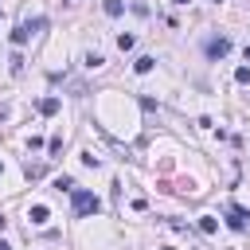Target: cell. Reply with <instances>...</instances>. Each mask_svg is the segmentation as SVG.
<instances>
[{"instance_id": "obj_1", "label": "cell", "mask_w": 250, "mask_h": 250, "mask_svg": "<svg viewBox=\"0 0 250 250\" xmlns=\"http://www.w3.org/2000/svg\"><path fill=\"white\" fill-rule=\"evenodd\" d=\"M70 203H74V215H94V211H102V199H98L94 191H86V188H74V191H70Z\"/></svg>"}, {"instance_id": "obj_2", "label": "cell", "mask_w": 250, "mask_h": 250, "mask_svg": "<svg viewBox=\"0 0 250 250\" xmlns=\"http://www.w3.org/2000/svg\"><path fill=\"white\" fill-rule=\"evenodd\" d=\"M203 51H207V59H223V55H230V39L227 35H211L203 43Z\"/></svg>"}, {"instance_id": "obj_3", "label": "cell", "mask_w": 250, "mask_h": 250, "mask_svg": "<svg viewBox=\"0 0 250 250\" xmlns=\"http://www.w3.org/2000/svg\"><path fill=\"white\" fill-rule=\"evenodd\" d=\"M227 227H230V230H246V227H250V211H242V207H227Z\"/></svg>"}, {"instance_id": "obj_4", "label": "cell", "mask_w": 250, "mask_h": 250, "mask_svg": "<svg viewBox=\"0 0 250 250\" xmlns=\"http://www.w3.org/2000/svg\"><path fill=\"white\" fill-rule=\"evenodd\" d=\"M27 39H31V27H27V23H20V27L12 31V43H16V47H23Z\"/></svg>"}, {"instance_id": "obj_5", "label": "cell", "mask_w": 250, "mask_h": 250, "mask_svg": "<svg viewBox=\"0 0 250 250\" xmlns=\"http://www.w3.org/2000/svg\"><path fill=\"white\" fill-rule=\"evenodd\" d=\"M152 66H156V59H152V55H141V59L133 62V70H137V74H148Z\"/></svg>"}, {"instance_id": "obj_6", "label": "cell", "mask_w": 250, "mask_h": 250, "mask_svg": "<svg viewBox=\"0 0 250 250\" xmlns=\"http://www.w3.org/2000/svg\"><path fill=\"white\" fill-rule=\"evenodd\" d=\"M27 219H31V223H47V219H51V211H47L43 203H35V207L27 211Z\"/></svg>"}, {"instance_id": "obj_7", "label": "cell", "mask_w": 250, "mask_h": 250, "mask_svg": "<svg viewBox=\"0 0 250 250\" xmlns=\"http://www.w3.org/2000/svg\"><path fill=\"white\" fill-rule=\"evenodd\" d=\"M39 113H43V117L59 113V98H43V102H39Z\"/></svg>"}, {"instance_id": "obj_8", "label": "cell", "mask_w": 250, "mask_h": 250, "mask_svg": "<svg viewBox=\"0 0 250 250\" xmlns=\"http://www.w3.org/2000/svg\"><path fill=\"white\" fill-rule=\"evenodd\" d=\"M102 8H105V16H121V12H125V4H121V0H105Z\"/></svg>"}, {"instance_id": "obj_9", "label": "cell", "mask_w": 250, "mask_h": 250, "mask_svg": "<svg viewBox=\"0 0 250 250\" xmlns=\"http://www.w3.org/2000/svg\"><path fill=\"white\" fill-rule=\"evenodd\" d=\"M215 227H219V223H215L211 215H203V219H199V230H203V234H215Z\"/></svg>"}, {"instance_id": "obj_10", "label": "cell", "mask_w": 250, "mask_h": 250, "mask_svg": "<svg viewBox=\"0 0 250 250\" xmlns=\"http://www.w3.org/2000/svg\"><path fill=\"white\" fill-rule=\"evenodd\" d=\"M133 43H137V39H133V35H125V31L117 35V47H121V51H133Z\"/></svg>"}, {"instance_id": "obj_11", "label": "cell", "mask_w": 250, "mask_h": 250, "mask_svg": "<svg viewBox=\"0 0 250 250\" xmlns=\"http://www.w3.org/2000/svg\"><path fill=\"white\" fill-rule=\"evenodd\" d=\"M102 62H105V59H102V55H98V51H90V55H86V66H90V70H98V66H102Z\"/></svg>"}, {"instance_id": "obj_12", "label": "cell", "mask_w": 250, "mask_h": 250, "mask_svg": "<svg viewBox=\"0 0 250 250\" xmlns=\"http://www.w3.org/2000/svg\"><path fill=\"white\" fill-rule=\"evenodd\" d=\"M55 188H59V191H74V180H70V176H59Z\"/></svg>"}, {"instance_id": "obj_13", "label": "cell", "mask_w": 250, "mask_h": 250, "mask_svg": "<svg viewBox=\"0 0 250 250\" xmlns=\"http://www.w3.org/2000/svg\"><path fill=\"white\" fill-rule=\"evenodd\" d=\"M234 82H242V86H246V82H250V66H238V70H234Z\"/></svg>"}, {"instance_id": "obj_14", "label": "cell", "mask_w": 250, "mask_h": 250, "mask_svg": "<svg viewBox=\"0 0 250 250\" xmlns=\"http://www.w3.org/2000/svg\"><path fill=\"white\" fill-rule=\"evenodd\" d=\"M27 27H31V31H43V27H47V20H43V16H35V20H27Z\"/></svg>"}, {"instance_id": "obj_15", "label": "cell", "mask_w": 250, "mask_h": 250, "mask_svg": "<svg viewBox=\"0 0 250 250\" xmlns=\"http://www.w3.org/2000/svg\"><path fill=\"white\" fill-rule=\"evenodd\" d=\"M0 250H12V246H8V242H4V238H0Z\"/></svg>"}, {"instance_id": "obj_16", "label": "cell", "mask_w": 250, "mask_h": 250, "mask_svg": "<svg viewBox=\"0 0 250 250\" xmlns=\"http://www.w3.org/2000/svg\"><path fill=\"white\" fill-rule=\"evenodd\" d=\"M4 223H8V219H4V215H0V230H4Z\"/></svg>"}, {"instance_id": "obj_17", "label": "cell", "mask_w": 250, "mask_h": 250, "mask_svg": "<svg viewBox=\"0 0 250 250\" xmlns=\"http://www.w3.org/2000/svg\"><path fill=\"white\" fill-rule=\"evenodd\" d=\"M176 4H188V0H176Z\"/></svg>"}, {"instance_id": "obj_18", "label": "cell", "mask_w": 250, "mask_h": 250, "mask_svg": "<svg viewBox=\"0 0 250 250\" xmlns=\"http://www.w3.org/2000/svg\"><path fill=\"white\" fill-rule=\"evenodd\" d=\"M0 172H4V164H0Z\"/></svg>"}, {"instance_id": "obj_19", "label": "cell", "mask_w": 250, "mask_h": 250, "mask_svg": "<svg viewBox=\"0 0 250 250\" xmlns=\"http://www.w3.org/2000/svg\"><path fill=\"white\" fill-rule=\"evenodd\" d=\"M215 4H219V0H215Z\"/></svg>"}]
</instances>
